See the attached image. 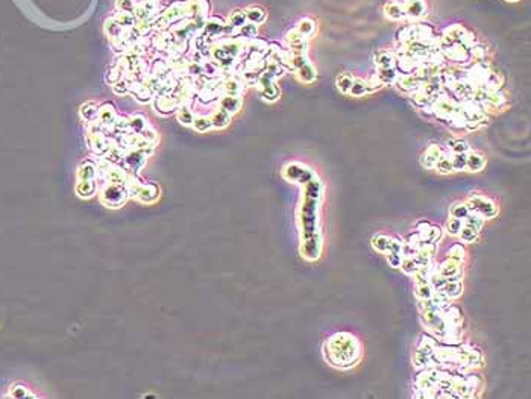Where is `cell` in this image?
Masks as SVG:
<instances>
[{
    "label": "cell",
    "instance_id": "obj_1",
    "mask_svg": "<svg viewBox=\"0 0 531 399\" xmlns=\"http://www.w3.org/2000/svg\"><path fill=\"white\" fill-rule=\"evenodd\" d=\"M442 34L452 38L454 43H458V44L468 47V49L478 43L475 32H472L471 29H468L466 26H463V25H450L448 27L443 29Z\"/></svg>",
    "mask_w": 531,
    "mask_h": 399
},
{
    "label": "cell",
    "instance_id": "obj_2",
    "mask_svg": "<svg viewBox=\"0 0 531 399\" xmlns=\"http://www.w3.org/2000/svg\"><path fill=\"white\" fill-rule=\"evenodd\" d=\"M466 207L469 208V211H474V213L479 214L481 217H487V219L495 217L496 213H498L496 205L490 201V199L483 197V196H472V197H469Z\"/></svg>",
    "mask_w": 531,
    "mask_h": 399
},
{
    "label": "cell",
    "instance_id": "obj_3",
    "mask_svg": "<svg viewBox=\"0 0 531 399\" xmlns=\"http://www.w3.org/2000/svg\"><path fill=\"white\" fill-rule=\"evenodd\" d=\"M404 11L407 20L421 22L428 15V5L425 0H404Z\"/></svg>",
    "mask_w": 531,
    "mask_h": 399
},
{
    "label": "cell",
    "instance_id": "obj_4",
    "mask_svg": "<svg viewBox=\"0 0 531 399\" xmlns=\"http://www.w3.org/2000/svg\"><path fill=\"white\" fill-rule=\"evenodd\" d=\"M422 84H424V80L413 72V73H408V75H398L393 85L399 91L405 93V94H411L418 88H421Z\"/></svg>",
    "mask_w": 531,
    "mask_h": 399
},
{
    "label": "cell",
    "instance_id": "obj_5",
    "mask_svg": "<svg viewBox=\"0 0 531 399\" xmlns=\"http://www.w3.org/2000/svg\"><path fill=\"white\" fill-rule=\"evenodd\" d=\"M247 23V19H246V14H244V9H234V11H232L231 14H229V17H228V20H226V26H225V34H228V35H231V37H236V34H237V30L241 27V26H244Z\"/></svg>",
    "mask_w": 531,
    "mask_h": 399
},
{
    "label": "cell",
    "instance_id": "obj_6",
    "mask_svg": "<svg viewBox=\"0 0 531 399\" xmlns=\"http://www.w3.org/2000/svg\"><path fill=\"white\" fill-rule=\"evenodd\" d=\"M383 12L386 19L392 22H404L407 20L405 11H404V0H390L383 6Z\"/></svg>",
    "mask_w": 531,
    "mask_h": 399
},
{
    "label": "cell",
    "instance_id": "obj_7",
    "mask_svg": "<svg viewBox=\"0 0 531 399\" xmlns=\"http://www.w3.org/2000/svg\"><path fill=\"white\" fill-rule=\"evenodd\" d=\"M225 26H226V22L222 19V17H210L205 25H204V32L202 35L205 38H214V37H219L220 34H223L225 30Z\"/></svg>",
    "mask_w": 531,
    "mask_h": 399
},
{
    "label": "cell",
    "instance_id": "obj_8",
    "mask_svg": "<svg viewBox=\"0 0 531 399\" xmlns=\"http://www.w3.org/2000/svg\"><path fill=\"white\" fill-rule=\"evenodd\" d=\"M372 58H373V64L376 65V69H392V67H395V62H396L395 53L392 51H387V49H378V51L373 52Z\"/></svg>",
    "mask_w": 531,
    "mask_h": 399
},
{
    "label": "cell",
    "instance_id": "obj_9",
    "mask_svg": "<svg viewBox=\"0 0 531 399\" xmlns=\"http://www.w3.org/2000/svg\"><path fill=\"white\" fill-rule=\"evenodd\" d=\"M443 155V149L439 144H431L429 147H426V151L422 154L421 157V164L425 169H434L436 162L439 161V158Z\"/></svg>",
    "mask_w": 531,
    "mask_h": 399
},
{
    "label": "cell",
    "instance_id": "obj_10",
    "mask_svg": "<svg viewBox=\"0 0 531 399\" xmlns=\"http://www.w3.org/2000/svg\"><path fill=\"white\" fill-rule=\"evenodd\" d=\"M244 14H246V19L249 23H254L257 26L263 25L266 20H267V12H266L264 8L261 6H257V5H252V6H247L244 9Z\"/></svg>",
    "mask_w": 531,
    "mask_h": 399
},
{
    "label": "cell",
    "instance_id": "obj_11",
    "mask_svg": "<svg viewBox=\"0 0 531 399\" xmlns=\"http://www.w3.org/2000/svg\"><path fill=\"white\" fill-rule=\"evenodd\" d=\"M294 29L299 32L302 37H305V38L310 40L314 34H316L318 23H316V20L311 19V17H302L299 22H297V25H296Z\"/></svg>",
    "mask_w": 531,
    "mask_h": 399
},
{
    "label": "cell",
    "instance_id": "obj_12",
    "mask_svg": "<svg viewBox=\"0 0 531 399\" xmlns=\"http://www.w3.org/2000/svg\"><path fill=\"white\" fill-rule=\"evenodd\" d=\"M486 167V157L481 155L478 152H468V158H466V169L471 172H481Z\"/></svg>",
    "mask_w": 531,
    "mask_h": 399
},
{
    "label": "cell",
    "instance_id": "obj_13",
    "mask_svg": "<svg viewBox=\"0 0 531 399\" xmlns=\"http://www.w3.org/2000/svg\"><path fill=\"white\" fill-rule=\"evenodd\" d=\"M241 99L240 97H236V96H223L220 99V108H223L225 111H228L231 115L236 114L241 109Z\"/></svg>",
    "mask_w": 531,
    "mask_h": 399
},
{
    "label": "cell",
    "instance_id": "obj_14",
    "mask_svg": "<svg viewBox=\"0 0 531 399\" xmlns=\"http://www.w3.org/2000/svg\"><path fill=\"white\" fill-rule=\"evenodd\" d=\"M231 117H232V115H231L228 111H225L223 108H219L217 111L212 114V117H210V119H211L212 128H215V129H223V128H226V126L231 123Z\"/></svg>",
    "mask_w": 531,
    "mask_h": 399
},
{
    "label": "cell",
    "instance_id": "obj_15",
    "mask_svg": "<svg viewBox=\"0 0 531 399\" xmlns=\"http://www.w3.org/2000/svg\"><path fill=\"white\" fill-rule=\"evenodd\" d=\"M296 73H297V78H299V80L304 82V84H311V82L316 79V76H318L316 69H314V65H313L310 61H308L307 64H304L301 69H297Z\"/></svg>",
    "mask_w": 531,
    "mask_h": 399
},
{
    "label": "cell",
    "instance_id": "obj_16",
    "mask_svg": "<svg viewBox=\"0 0 531 399\" xmlns=\"http://www.w3.org/2000/svg\"><path fill=\"white\" fill-rule=\"evenodd\" d=\"M398 75H399V73L396 72L395 67H392V69H378L376 70V76H378V79L381 80V84H383V85H393Z\"/></svg>",
    "mask_w": 531,
    "mask_h": 399
},
{
    "label": "cell",
    "instance_id": "obj_17",
    "mask_svg": "<svg viewBox=\"0 0 531 399\" xmlns=\"http://www.w3.org/2000/svg\"><path fill=\"white\" fill-rule=\"evenodd\" d=\"M352 80H354V75L351 73H342L337 76L336 79V85L337 90L343 94H349V90L352 87Z\"/></svg>",
    "mask_w": 531,
    "mask_h": 399
},
{
    "label": "cell",
    "instance_id": "obj_18",
    "mask_svg": "<svg viewBox=\"0 0 531 399\" xmlns=\"http://www.w3.org/2000/svg\"><path fill=\"white\" fill-rule=\"evenodd\" d=\"M461 290H463L461 282H460V281H451V279H448V281L445 282V286L442 287V292H443L448 297H450V299L458 297V296L461 294Z\"/></svg>",
    "mask_w": 531,
    "mask_h": 399
},
{
    "label": "cell",
    "instance_id": "obj_19",
    "mask_svg": "<svg viewBox=\"0 0 531 399\" xmlns=\"http://www.w3.org/2000/svg\"><path fill=\"white\" fill-rule=\"evenodd\" d=\"M349 94L354 96V97H363L369 94V87H368V82L364 79H360V78H354L352 80V87L349 90Z\"/></svg>",
    "mask_w": 531,
    "mask_h": 399
},
{
    "label": "cell",
    "instance_id": "obj_20",
    "mask_svg": "<svg viewBox=\"0 0 531 399\" xmlns=\"http://www.w3.org/2000/svg\"><path fill=\"white\" fill-rule=\"evenodd\" d=\"M236 37H240V38H244V40H254L258 37V26L254 25V23H246L244 26H241L239 30Z\"/></svg>",
    "mask_w": 531,
    "mask_h": 399
},
{
    "label": "cell",
    "instance_id": "obj_21",
    "mask_svg": "<svg viewBox=\"0 0 531 399\" xmlns=\"http://www.w3.org/2000/svg\"><path fill=\"white\" fill-rule=\"evenodd\" d=\"M478 231H479V229L475 228V226L463 223V226H461L458 234H460V237H461V240H463L464 243H472V241H475L477 237H478Z\"/></svg>",
    "mask_w": 531,
    "mask_h": 399
},
{
    "label": "cell",
    "instance_id": "obj_22",
    "mask_svg": "<svg viewBox=\"0 0 531 399\" xmlns=\"http://www.w3.org/2000/svg\"><path fill=\"white\" fill-rule=\"evenodd\" d=\"M448 146H450L452 154H468L471 151L469 143L461 138H454L451 141H448Z\"/></svg>",
    "mask_w": 531,
    "mask_h": 399
},
{
    "label": "cell",
    "instance_id": "obj_23",
    "mask_svg": "<svg viewBox=\"0 0 531 399\" xmlns=\"http://www.w3.org/2000/svg\"><path fill=\"white\" fill-rule=\"evenodd\" d=\"M178 120L186 125V126H193L194 122V112L188 108V106H181L178 111Z\"/></svg>",
    "mask_w": 531,
    "mask_h": 399
},
{
    "label": "cell",
    "instance_id": "obj_24",
    "mask_svg": "<svg viewBox=\"0 0 531 399\" xmlns=\"http://www.w3.org/2000/svg\"><path fill=\"white\" fill-rule=\"evenodd\" d=\"M193 128L197 132H208L212 129V123L210 117H205V115H199V117H194L193 122Z\"/></svg>",
    "mask_w": 531,
    "mask_h": 399
},
{
    "label": "cell",
    "instance_id": "obj_25",
    "mask_svg": "<svg viewBox=\"0 0 531 399\" xmlns=\"http://www.w3.org/2000/svg\"><path fill=\"white\" fill-rule=\"evenodd\" d=\"M372 244L373 247L376 249V251L379 252H389V244H390V237L387 236H383V234H378L372 239Z\"/></svg>",
    "mask_w": 531,
    "mask_h": 399
},
{
    "label": "cell",
    "instance_id": "obj_26",
    "mask_svg": "<svg viewBox=\"0 0 531 399\" xmlns=\"http://www.w3.org/2000/svg\"><path fill=\"white\" fill-rule=\"evenodd\" d=\"M434 169H437V172H440V173H451V172H454L452 170V161H451V157H448V155H442L440 158H439V161L436 162V167Z\"/></svg>",
    "mask_w": 531,
    "mask_h": 399
},
{
    "label": "cell",
    "instance_id": "obj_27",
    "mask_svg": "<svg viewBox=\"0 0 531 399\" xmlns=\"http://www.w3.org/2000/svg\"><path fill=\"white\" fill-rule=\"evenodd\" d=\"M466 158H468V154H452L451 155L452 170L454 172H461V170L466 169Z\"/></svg>",
    "mask_w": 531,
    "mask_h": 399
},
{
    "label": "cell",
    "instance_id": "obj_28",
    "mask_svg": "<svg viewBox=\"0 0 531 399\" xmlns=\"http://www.w3.org/2000/svg\"><path fill=\"white\" fill-rule=\"evenodd\" d=\"M115 6H117L119 12H135L138 0H117Z\"/></svg>",
    "mask_w": 531,
    "mask_h": 399
},
{
    "label": "cell",
    "instance_id": "obj_29",
    "mask_svg": "<svg viewBox=\"0 0 531 399\" xmlns=\"http://www.w3.org/2000/svg\"><path fill=\"white\" fill-rule=\"evenodd\" d=\"M401 269H402L407 275H413L414 272L418 270V264H416V261H414L413 257H402Z\"/></svg>",
    "mask_w": 531,
    "mask_h": 399
},
{
    "label": "cell",
    "instance_id": "obj_30",
    "mask_svg": "<svg viewBox=\"0 0 531 399\" xmlns=\"http://www.w3.org/2000/svg\"><path fill=\"white\" fill-rule=\"evenodd\" d=\"M469 214V208L466 207V204H455L451 207V215L457 219H466V215Z\"/></svg>",
    "mask_w": 531,
    "mask_h": 399
},
{
    "label": "cell",
    "instance_id": "obj_31",
    "mask_svg": "<svg viewBox=\"0 0 531 399\" xmlns=\"http://www.w3.org/2000/svg\"><path fill=\"white\" fill-rule=\"evenodd\" d=\"M461 226H463V220H461V219H457V217H452L451 220H448V223H446V229H448V232H450L451 236H458Z\"/></svg>",
    "mask_w": 531,
    "mask_h": 399
},
{
    "label": "cell",
    "instance_id": "obj_32",
    "mask_svg": "<svg viewBox=\"0 0 531 399\" xmlns=\"http://www.w3.org/2000/svg\"><path fill=\"white\" fill-rule=\"evenodd\" d=\"M433 293H434V289L431 287L429 284L418 286V289H416V294H418L419 299H422V301H424V299H429L431 296H433Z\"/></svg>",
    "mask_w": 531,
    "mask_h": 399
},
{
    "label": "cell",
    "instance_id": "obj_33",
    "mask_svg": "<svg viewBox=\"0 0 531 399\" xmlns=\"http://www.w3.org/2000/svg\"><path fill=\"white\" fill-rule=\"evenodd\" d=\"M463 258H464V251H463V247L460 244L454 246L450 251V260H452L455 263H461Z\"/></svg>",
    "mask_w": 531,
    "mask_h": 399
},
{
    "label": "cell",
    "instance_id": "obj_34",
    "mask_svg": "<svg viewBox=\"0 0 531 399\" xmlns=\"http://www.w3.org/2000/svg\"><path fill=\"white\" fill-rule=\"evenodd\" d=\"M402 261V254H395V252H389V263L393 266V267H399Z\"/></svg>",
    "mask_w": 531,
    "mask_h": 399
},
{
    "label": "cell",
    "instance_id": "obj_35",
    "mask_svg": "<svg viewBox=\"0 0 531 399\" xmlns=\"http://www.w3.org/2000/svg\"><path fill=\"white\" fill-rule=\"evenodd\" d=\"M507 2H519V0H507Z\"/></svg>",
    "mask_w": 531,
    "mask_h": 399
}]
</instances>
